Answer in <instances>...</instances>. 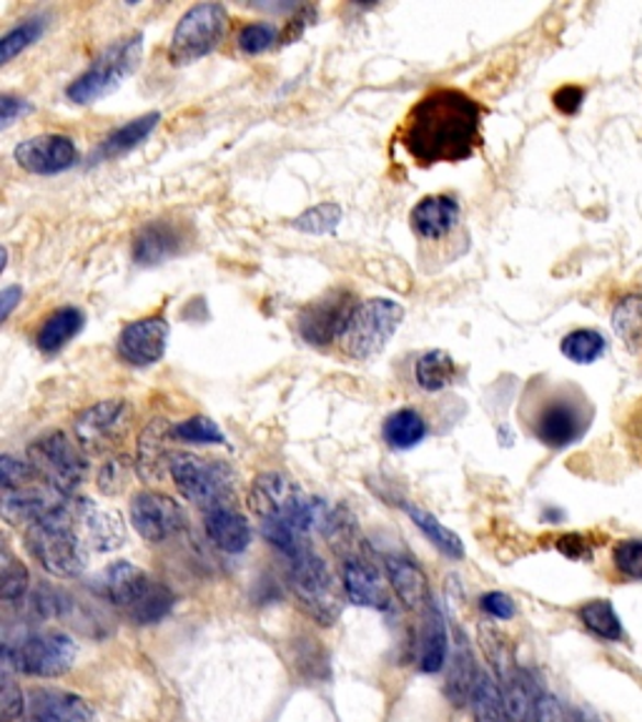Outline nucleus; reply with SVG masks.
Instances as JSON below:
<instances>
[{"label": "nucleus", "mask_w": 642, "mask_h": 722, "mask_svg": "<svg viewBox=\"0 0 642 722\" xmlns=\"http://www.w3.org/2000/svg\"><path fill=\"white\" fill-rule=\"evenodd\" d=\"M482 144V105L457 88H435L412 105L399 146L419 166L460 163Z\"/></svg>", "instance_id": "obj_1"}, {"label": "nucleus", "mask_w": 642, "mask_h": 722, "mask_svg": "<svg viewBox=\"0 0 642 722\" xmlns=\"http://www.w3.org/2000/svg\"><path fill=\"white\" fill-rule=\"evenodd\" d=\"M522 419L540 444L567 449L590 431L595 404L573 382L534 379L525 392Z\"/></svg>", "instance_id": "obj_2"}, {"label": "nucleus", "mask_w": 642, "mask_h": 722, "mask_svg": "<svg viewBox=\"0 0 642 722\" xmlns=\"http://www.w3.org/2000/svg\"><path fill=\"white\" fill-rule=\"evenodd\" d=\"M246 505L259 517L261 527H284L309 537L314 530L322 532L327 522L329 507L322 499H314L299 484L281 472H263L251 482Z\"/></svg>", "instance_id": "obj_3"}, {"label": "nucleus", "mask_w": 642, "mask_h": 722, "mask_svg": "<svg viewBox=\"0 0 642 722\" xmlns=\"http://www.w3.org/2000/svg\"><path fill=\"white\" fill-rule=\"evenodd\" d=\"M101 593L123 618L140 628L158 624L173 610L176 597L166 585L158 583L146 569L121 560L103 572Z\"/></svg>", "instance_id": "obj_4"}, {"label": "nucleus", "mask_w": 642, "mask_h": 722, "mask_svg": "<svg viewBox=\"0 0 642 722\" xmlns=\"http://www.w3.org/2000/svg\"><path fill=\"white\" fill-rule=\"evenodd\" d=\"M25 550L53 577H78L88 565L86 542L78 534V519L66 505L25 527Z\"/></svg>", "instance_id": "obj_5"}, {"label": "nucleus", "mask_w": 642, "mask_h": 722, "mask_svg": "<svg viewBox=\"0 0 642 722\" xmlns=\"http://www.w3.org/2000/svg\"><path fill=\"white\" fill-rule=\"evenodd\" d=\"M286 583L296 605L316 624L331 628L341 618L347 597L341 595L345 585H339L331 567L312 548L296 552L294 557H286Z\"/></svg>", "instance_id": "obj_6"}, {"label": "nucleus", "mask_w": 642, "mask_h": 722, "mask_svg": "<svg viewBox=\"0 0 642 722\" xmlns=\"http://www.w3.org/2000/svg\"><path fill=\"white\" fill-rule=\"evenodd\" d=\"M144 58V35H128L105 48L99 58L88 66L74 83L66 88L68 101L78 105H91L119 88L136 74Z\"/></svg>", "instance_id": "obj_7"}, {"label": "nucleus", "mask_w": 642, "mask_h": 722, "mask_svg": "<svg viewBox=\"0 0 642 722\" xmlns=\"http://www.w3.org/2000/svg\"><path fill=\"white\" fill-rule=\"evenodd\" d=\"M76 642L58 630H29L3 642V663L31 677H60L76 663Z\"/></svg>", "instance_id": "obj_8"}, {"label": "nucleus", "mask_w": 642, "mask_h": 722, "mask_svg": "<svg viewBox=\"0 0 642 722\" xmlns=\"http://www.w3.org/2000/svg\"><path fill=\"white\" fill-rule=\"evenodd\" d=\"M171 480L181 497L193 507L211 512L218 507H232L234 474L226 464L214 460H201L199 454L176 452L171 460Z\"/></svg>", "instance_id": "obj_9"}, {"label": "nucleus", "mask_w": 642, "mask_h": 722, "mask_svg": "<svg viewBox=\"0 0 642 722\" xmlns=\"http://www.w3.org/2000/svg\"><path fill=\"white\" fill-rule=\"evenodd\" d=\"M29 462L33 464L41 482H46L50 492L58 497H74L86 482L88 464L64 431H48L29 447Z\"/></svg>", "instance_id": "obj_10"}, {"label": "nucleus", "mask_w": 642, "mask_h": 722, "mask_svg": "<svg viewBox=\"0 0 642 722\" xmlns=\"http://www.w3.org/2000/svg\"><path fill=\"white\" fill-rule=\"evenodd\" d=\"M402 321V304L392 302V298H367V302L357 304L339 345H345V351L351 359H374L390 345V339L397 334Z\"/></svg>", "instance_id": "obj_11"}, {"label": "nucleus", "mask_w": 642, "mask_h": 722, "mask_svg": "<svg viewBox=\"0 0 642 722\" xmlns=\"http://www.w3.org/2000/svg\"><path fill=\"white\" fill-rule=\"evenodd\" d=\"M226 29L228 13L222 3H199L189 8L173 29L169 60L173 66H189L206 58L222 46Z\"/></svg>", "instance_id": "obj_12"}, {"label": "nucleus", "mask_w": 642, "mask_h": 722, "mask_svg": "<svg viewBox=\"0 0 642 722\" xmlns=\"http://www.w3.org/2000/svg\"><path fill=\"white\" fill-rule=\"evenodd\" d=\"M131 524L140 540L161 544L187 530V512L169 495L146 489L131 499Z\"/></svg>", "instance_id": "obj_13"}, {"label": "nucleus", "mask_w": 642, "mask_h": 722, "mask_svg": "<svg viewBox=\"0 0 642 722\" xmlns=\"http://www.w3.org/2000/svg\"><path fill=\"white\" fill-rule=\"evenodd\" d=\"M131 421V407L123 399H105L83 409L74 421L78 447L91 454H103L116 447L126 435Z\"/></svg>", "instance_id": "obj_14"}, {"label": "nucleus", "mask_w": 642, "mask_h": 722, "mask_svg": "<svg viewBox=\"0 0 642 722\" xmlns=\"http://www.w3.org/2000/svg\"><path fill=\"white\" fill-rule=\"evenodd\" d=\"M357 304L349 292H331L316 298L299 314V334L312 347H329L334 341H341Z\"/></svg>", "instance_id": "obj_15"}, {"label": "nucleus", "mask_w": 642, "mask_h": 722, "mask_svg": "<svg viewBox=\"0 0 642 722\" xmlns=\"http://www.w3.org/2000/svg\"><path fill=\"white\" fill-rule=\"evenodd\" d=\"M15 163L33 176H58L78 161L76 140L66 134H43L25 138L13 151Z\"/></svg>", "instance_id": "obj_16"}, {"label": "nucleus", "mask_w": 642, "mask_h": 722, "mask_svg": "<svg viewBox=\"0 0 642 722\" xmlns=\"http://www.w3.org/2000/svg\"><path fill=\"white\" fill-rule=\"evenodd\" d=\"M169 347V324L164 316H146L123 327L119 334V357L136 369L154 366Z\"/></svg>", "instance_id": "obj_17"}, {"label": "nucleus", "mask_w": 642, "mask_h": 722, "mask_svg": "<svg viewBox=\"0 0 642 722\" xmlns=\"http://www.w3.org/2000/svg\"><path fill=\"white\" fill-rule=\"evenodd\" d=\"M341 585L351 605L386 612L392 607V587L384 583L380 569L362 552L341 560Z\"/></svg>", "instance_id": "obj_18"}, {"label": "nucleus", "mask_w": 642, "mask_h": 722, "mask_svg": "<svg viewBox=\"0 0 642 722\" xmlns=\"http://www.w3.org/2000/svg\"><path fill=\"white\" fill-rule=\"evenodd\" d=\"M384 572H386V583H390L394 597L402 602L404 610L425 614L429 607L435 605L425 572H421L409 557H402V554H386Z\"/></svg>", "instance_id": "obj_19"}, {"label": "nucleus", "mask_w": 642, "mask_h": 722, "mask_svg": "<svg viewBox=\"0 0 642 722\" xmlns=\"http://www.w3.org/2000/svg\"><path fill=\"white\" fill-rule=\"evenodd\" d=\"M173 427L166 419H154L138 437L136 470L146 482H161L171 470Z\"/></svg>", "instance_id": "obj_20"}, {"label": "nucleus", "mask_w": 642, "mask_h": 722, "mask_svg": "<svg viewBox=\"0 0 642 722\" xmlns=\"http://www.w3.org/2000/svg\"><path fill=\"white\" fill-rule=\"evenodd\" d=\"M183 246L181 228L166 218L144 224L134 236V261L138 267H158V263L179 257Z\"/></svg>", "instance_id": "obj_21"}, {"label": "nucleus", "mask_w": 642, "mask_h": 722, "mask_svg": "<svg viewBox=\"0 0 642 722\" xmlns=\"http://www.w3.org/2000/svg\"><path fill=\"white\" fill-rule=\"evenodd\" d=\"M29 708L33 722H93L91 706L81 695L68 690H33Z\"/></svg>", "instance_id": "obj_22"}, {"label": "nucleus", "mask_w": 642, "mask_h": 722, "mask_svg": "<svg viewBox=\"0 0 642 722\" xmlns=\"http://www.w3.org/2000/svg\"><path fill=\"white\" fill-rule=\"evenodd\" d=\"M76 512H78V517H76L78 524L83 527L86 540L91 548L101 550V552H111V550L121 548L123 540H126L123 522L116 512H111V509L99 507L91 499H78Z\"/></svg>", "instance_id": "obj_23"}, {"label": "nucleus", "mask_w": 642, "mask_h": 722, "mask_svg": "<svg viewBox=\"0 0 642 722\" xmlns=\"http://www.w3.org/2000/svg\"><path fill=\"white\" fill-rule=\"evenodd\" d=\"M462 208L452 196H427L412 208V228L421 239H442L460 224Z\"/></svg>", "instance_id": "obj_24"}, {"label": "nucleus", "mask_w": 642, "mask_h": 722, "mask_svg": "<svg viewBox=\"0 0 642 722\" xmlns=\"http://www.w3.org/2000/svg\"><path fill=\"white\" fill-rule=\"evenodd\" d=\"M477 677H480V667L477 659L472 655L470 642L464 640V635H457L450 663H447V682H444V695L450 698L454 708L470 706Z\"/></svg>", "instance_id": "obj_25"}, {"label": "nucleus", "mask_w": 642, "mask_h": 722, "mask_svg": "<svg viewBox=\"0 0 642 722\" xmlns=\"http://www.w3.org/2000/svg\"><path fill=\"white\" fill-rule=\"evenodd\" d=\"M204 530L209 540L228 554H239L251 544V527L234 507H218L204 512Z\"/></svg>", "instance_id": "obj_26"}, {"label": "nucleus", "mask_w": 642, "mask_h": 722, "mask_svg": "<svg viewBox=\"0 0 642 722\" xmlns=\"http://www.w3.org/2000/svg\"><path fill=\"white\" fill-rule=\"evenodd\" d=\"M60 505L64 501H60L56 492H43L35 487L3 492V519L8 524L31 527Z\"/></svg>", "instance_id": "obj_27"}, {"label": "nucleus", "mask_w": 642, "mask_h": 722, "mask_svg": "<svg viewBox=\"0 0 642 722\" xmlns=\"http://www.w3.org/2000/svg\"><path fill=\"white\" fill-rule=\"evenodd\" d=\"M425 618V630L419 640V670L435 675L450 663V632H447L444 614L437 605L421 614Z\"/></svg>", "instance_id": "obj_28"}, {"label": "nucleus", "mask_w": 642, "mask_h": 722, "mask_svg": "<svg viewBox=\"0 0 642 722\" xmlns=\"http://www.w3.org/2000/svg\"><path fill=\"white\" fill-rule=\"evenodd\" d=\"M86 324V314L76 306H60L53 314L46 316V321L41 324L38 334H35V347L43 354H58L60 349L68 347L78 334H81Z\"/></svg>", "instance_id": "obj_29"}, {"label": "nucleus", "mask_w": 642, "mask_h": 722, "mask_svg": "<svg viewBox=\"0 0 642 722\" xmlns=\"http://www.w3.org/2000/svg\"><path fill=\"white\" fill-rule=\"evenodd\" d=\"M158 121H161V113H146V116H138L134 121H128L126 126H121L113 131V134L105 136L103 144L95 148V154L91 161H111V158H119V156H126L138 148L144 140L154 134Z\"/></svg>", "instance_id": "obj_30"}, {"label": "nucleus", "mask_w": 642, "mask_h": 722, "mask_svg": "<svg viewBox=\"0 0 642 722\" xmlns=\"http://www.w3.org/2000/svg\"><path fill=\"white\" fill-rule=\"evenodd\" d=\"M457 376H460V366H457L450 351L444 349L427 351L415 364V382L425 392H442L457 382Z\"/></svg>", "instance_id": "obj_31"}, {"label": "nucleus", "mask_w": 642, "mask_h": 722, "mask_svg": "<svg viewBox=\"0 0 642 722\" xmlns=\"http://www.w3.org/2000/svg\"><path fill=\"white\" fill-rule=\"evenodd\" d=\"M470 708L474 722H513L509 720L505 692L499 688L497 677H492L487 670H480L470 698Z\"/></svg>", "instance_id": "obj_32"}, {"label": "nucleus", "mask_w": 642, "mask_h": 722, "mask_svg": "<svg viewBox=\"0 0 642 722\" xmlns=\"http://www.w3.org/2000/svg\"><path fill=\"white\" fill-rule=\"evenodd\" d=\"M404 512L409 515V519L415 522L417 530L425 534L427 540L444 554V557H450V560H462L464 557L462 537L457 532H452L450 527H444L442 522H439V519L432 512H427V509H421L417 505H404Z\"/></svg>", "instance_id": "obj_33"}, {"label": "nucleus", "mask_w": 642, "mask_h": 722, "mask_svg": "<svg viewBox=\"0 0 642 722\" xmlns=\"http://www.w3.org/2000/svg\"><path fill=\"white\" fill-rule=\"evenodd\" d=\"M382 437L386 444L392 449H399V452H404V449H415L417 444L425 442L427 421L415 409H399L386 417Z\"/></svg>", "instance_id": "obj_34"}, {"label": "nucleus", "mask_w": 642, "mask_h": 722, "mask_svg": "<svg viewBox=\"0 0 642 722\" xmlns=\"http://www.w3.org/2000/svg\"><path fill=\"white\" fill-rule=\"evenodd\" d=\"M25 610L35 620H68L76 612V600L58 587L43 585L25 595Z\"/></svg>", "instance_id": "obj_35"}, {"label": "nucleus", "mask_w": 642, "mask_h": 722, "mask_svg": "<svg viewBox=\"0 0 642 722\" xmlns=\"http://www.w3.org/2000/svg\"><path fill=\"white\" fill-rule=\"evenodd\" d=\"M612 329L632 354L642 357V296H626L615 304Z\"/></svg>", "instance_id": "obj_36"}, {"label": "nucleus", "mask_w": 642, "mask_h": 722, "mask_svg": "<svg viewBox=\"0 0 642 722\" xmlns=\"http://www.w3.org/2000/svg\"><path fill=\"white\" fill-rule=\"evenodd\" d=\"M497 682L505 692L509 720L530 722L534 718V706H538V700L532 698V688H530V680H527V675L520 670V667H515L513 673L497 677Z\"/></svg>", "instance_id": "obj_37"}, {"label": "nucleus", "mask_w": 642, "mask_h": 722, "mask_svg": "<svg viewBox=\"0 0 642 722\" xmlns=\"http://www.w3.org/2000/svg\"><path fill=\"white\" fill-rule=\"evenodd\" d=\"M31 593V575L21 560L13 557V552L3 548L0 552V597L3 602L15 605L23 602Z\"/></svg>", "instance_id": "obj_38"}, {"label": "nucleus", "mask_w": 642, "mask_h": 722, "mask_svg": "<svg viewBox=\"0 0 642 722\" xmlns=\"http://www.w3.org/2000/svg\"><path fill=\"white\" fill-rule=\"evenodd\" d=\"M48 15H33L25 18L23 23H18L13 31H8L0 41V60L11 64L15 56H21L23 50H29L35 41H41V35L46 33Z\"/></svg>", "instance_id": "obj_39"}, {"label": "nucleus", "mask_w": 642, "mask_h": 722, "mask_svg": "<svg viewBox=\"0 0 642 722\" xmlns=\"http://www.w3.org/2000/svg\"><path fill=\"white\" fill-rule=\"evenodd\" d=\"M579 620L593 635L602 638V640H620L622 638V622L615 612V607L608 600H590L579 607Z\"/></svg>", "instance_id": "obj_40"}, {"label": "nucleus", "mask_w": 642, "mask_h": 722, "mask_svg": "<svg viewBox=\"0 0 642 722\" xmlns=\"http://www.w3.org/2000/svg\"><path fill=\"white\" fill-rule=\"evenodd\" d=\"M560 351L575 364H593L605 354V337L595 329H575L562 339Z\"/></svg>", "instance_id": "obj_41"}, {"label": "nucleus", "mask_w": 642, "mask_h": 722, "mask_svg": "<svg viewBox=\"0 0 642 722\" xmlns=\"http://www.w3.org/2000/svg\"><path fill=\"white\" fill-rule=\"evenodd\" d=\"M341 218H345V211H341L339 204H319L306 208L302 216L294 218V228L312 236H327L337 232Z\"/></svg>", "instance_id": "obj_42"}, {"label": "nucleus", "mask_w": 642, "mask_h": 722, "mask_svg": "<svg viewBox=\"0 0 642 722\" xmlns=\"http://www.w3.org/2000/svg\"><path fill=\"white\" fill-rule=\"evenodd\" d=\"M173 439L187 444H226V435L214 419L204 417V414H196V417H189L187 421L173 427Z\"/></svg>", "instance_id": "obj_43"}, {"label": "nucleus", "mask_w": 642, "mask_h": 722, "mask_svg": "<svg viewBox=\"0 0 642 722\" xmlns=\"http://www.w3.org/2000/svg\"><path fill=\"white\" fill-rule=\"evenodd\" d=\"M294 663H296L299 675L306 677V680H312V682H319L329 675L327 655H324V650L316 645V640H309V638L299 640Z\"/></svg>", "instance_id": "obj_44"}, {"label": "nucleus", "mask_w": 642, "mask_h": 722, "mask_svg": "<svg viewBox=\"0 0 642 722\" xmlns=\"http://www.w3.org/2000/svg\"><path fill=\"white\" fill-rule=\"evenodd\" d=\"M612 565L622 579H642V540H620L615 544Z\"/></svg>", "instance_id": "obj_45"}, {"label": "nucleus", "mask_w": 642, "mask_h": 722, "mask_svg": "<svg viewBox=\"0 0 642 722\" xmlns=\"http://www.w3.org/2000/svg\"><path fill=\"white\" fill-rule=\"evenodd\" d=\"M0 480H3V492H15L31 487V482H38V474H35L29 460L3 454V460H0Z\"/></svg>", "instance_id": "obj_46"}, {"label": "nucleus", "mask_w": 642, "mask_h": 722, "mask_svg": "<svg viewBox=\"0 0 642 722\" xmlns=\"http://www.w3.org/2000/svg\"><path fill=\"white\" fill-rule=\"evenodd\" d=\"M622 439L632 460L642 466V396L628 404L626 414H622Z\"/></svg>", "instance_id": "obj_47"}, {"label": "nucleus", "mask_w": 642, "mask_h": 722, "mask_svg": "<svg viewBox=\"0 0 642 722\" xmlns=\"http://www.w3.org/2000/svg\"><path fill=\"white\" fill-rule=\"evenodd\" d=\"M277 25L271 23H249L239 33V48L246 56H259L277 43Z\"/></svg>", "instance_id": "obj_48"}, {"label": "nucleus", "mask_w": 642, "mask_h": 722, "mask_svg": "<svg viewBox=\"0 0 642 722\" xmlns=\"http://www.w3.org/2000/svg\"><path fill=\"white\" fill-rule=\"evenodd\" d=\"M25 712V698L23 690L11 680L3 677V690H0V722H18Z\"/></svg>", "instance_id": "obj_49"}, {"label": "nucleus", "mask_w": 642, "mask_h": 722, "mask_svg": "<svg viewBox=\"0 0 642 722\" xmlns=\"http://www.w3.org/2000/svg\"><path fill=\"white\" fill-rule=\"evenodd\" d=\"M128 480V462L126 460H111L103 464V470L99 472V489L105 492V495H119L126 487Z\"/></svg>", "instance_id": "obj_50"}, {"label": "nucleus", "mask_w": 642, "mask_h": 722, "mask_svg": "<svg viewBox=\"0 0 642 722\" xmlns=\"http://www.w3.org/2000/svg\"><path fill=\"white\" fill-rule=\"evenodd\" d=\"M480 607L489 614V618H495V620H513L515 612H517L513 597L505 595V593H487L480 600Z\"/></svg>", "instance_id": "obj_51"}, {"label": "nucleus", "mask_w": 642, "mask_h": 722, "mask_svg": "<svg viewBox=\"0 0 642 722\" xmlns=\"http://www.w3.org/2000/svg\"><path fill=\"white\" fill-rule=\"evenodd\" d=\"M552 101H555V109L560 113H565V116H575L579 111V105L585 101V91L579 86H562L552 95Z\"/></svg>", "instance_id": "obj_52"}, {"label": "nucleus", "mask_w": 642, "mask_h": 722, "mask_svg": "<svg viewBox=\"0 0 642 722\" xmlns=\"http://www.w3.org/2000/svg\"><path fill=\"white\" fill-rule=\"evenodd\" d=\"M33 111V105L25 101V99H15V95H3V99H0V126L8 128V126H13V123L25 116V113H31Z\"/></svg>", "instance_id": "obj_53"}, {"label": "nucleus", "mask_w": 642, "mask_h": 722, "mask_svg": "<svg viewBox=\"0 0 642 722\" xmlns=\"http://www.w3.org/2000/svg\"><path fill=\"white\" fill-rule=\"evenodd\" d=\"M557 550L570 560H587L593 554L590 542L583 534H565L557 540Z\"/></svg>", "instance_id": "obj_54"}, {"label": "nucleus", "mask_w": 642, "mask_h": 722, "mask_svg": "<svg viewBox=\"0 0 642 722\" xmlns=\"http://www.w3.org/2000/svg\"><path fill=\"white\" fill-rule=\"evenodd\" d=\"M534 722H565L560 702L552 695H540L538 706H534Z\"/></svg>", "instance_id": "obj_55"}, {"label": "nucleus", "mask_w": 642, "mask_h": 722, "mask_svg": "<svg viewBox=\"0 0 642 722\" xmlns=\"http://www.w3.org/2000/svg\"><path fill=\"white\" fill-rule=\"evenodd\" d=\"M314 18H316V11H314V8H302V11H299V13L292 18V21L286 23L284 41H286V43H292L294 38H299V35L304 33V29L314 21Z\"/></svg>", "instance_id": "obj_56"}, {"label": "nucleus", "mask_w": 642, "mask_h": 722, "mask_svg": "<svg viewBox=\"0 0 642 722\" xmlns=\"http://www.w3.org/2000/svg\"><path fill=\"white\" fill-rule=\"evenodd\" d=\"M23 298V289L21 286H5L3 292H0V316H3V321L11 319V314L18 304H21Z\"/></svg>", "instance_id": "obj_57"}, {"label": "nucleus", "mask_w": 642, "mask_h": 722, "mask_svg": "<svg viewBox=\"0 0 642 722\" xmlns=\"http://www.w3.org/2000/svg\"><path fill=\"white\" fill-rule=\"evenodd\" d=\"M575 722H585V720H579V718H577V720H575Z\"/></svg>", "instance_id": "obj_58"}]
</instances>
